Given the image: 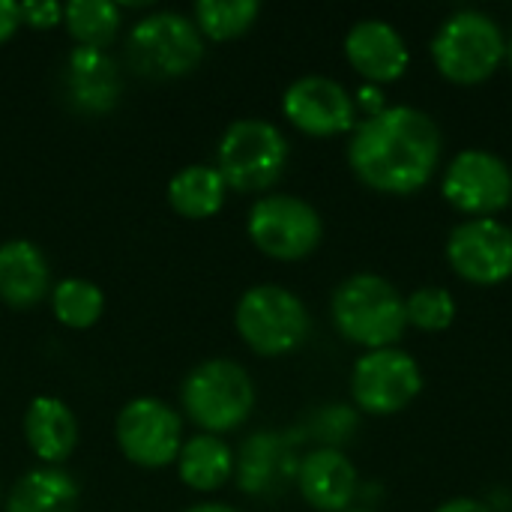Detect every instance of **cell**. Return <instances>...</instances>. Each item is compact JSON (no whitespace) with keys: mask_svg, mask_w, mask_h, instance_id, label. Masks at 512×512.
<instances>
[{"mask_svg":"<svg viewBox=\"0 0 512 512\" xmlns=\"http://www.w3.org/2000/svg\"><path fill=\"white\" fill-rule=\"evenodd\" d=\"M444 198L474 219H489L512 201V171L489 150H462L444 174Z\"/></svg>","mask_w":512,"mask_h":512,"instance_id":"8fae6325","label":"cell"},{"mask_svg":"<svg viewBox=\"0 0 512 512\" xmlns=\"http://www.w3.org/2000/svg\"><path fill=\"white\" fill-rule=\"evenodd\" d=\"M435 512H492L486 504L474 501V498H453L447 504H441Z\"/></svg>","mask_w":512,"mask_h":512,"instance_id":"f546056e","label":"cell"},{"mask_svg":"<svg viewBox=\"0 0 512 512\" xmlns=\"http://www.w3.org/2000/svg\"><path fill=\"white\" fill-rule=\"evenodd\" d=\"M450 267L471 285H498L512 276V228L498 219H465L447 240Z\"/></svg>","mask_w":512,"mask_h":512,"instance_id":"7c38bea8","label":"cell"},{"mask_svg":"<svg viewBox=\"0 0 512 512\" xmlns=\"http://www.w3.org/2000/svg\"><path fill=\"white\" fill-rule=\"evenodd\" d=\"M423 390L417 360L399 348H378L357 360L351 372V396L357 408L375 417L408 408Z\"/></svg>","mask_w":512,"mask_h":512,"instance_id":"9c48e42d","label":"cell"},{"mask_svg":"<svg viewBox=\"0 0 512 512\" xmlns=\"http://www.w3.org/2000/svg\"><path fill=\"white\" fill-rule=\"evenodd\" d=\"M336 330L369 351L396 348L408 327L405 300L393 282L375 273H357L345 279L330 303Z\"/></svg>","mask_w":512,"mask_h":512,"instance_id":"7a4b0ae2","label":"cell"},{"mask_svg":"<svg viewBox=\"0 0 512 512\" xmlns=\"http://www.w3.org/2000/svg\"><path fill=\"white\" fill-rule=\"evenodd\" d=\"M21 27V6L12 0H0V42H6Z\"/></svg>","mask_w":512,"mask_h":512,"instance_id":"f1b7e54d","label":"cell"},{"mask_svg":"<svg viewBox=\"0 0 512 512\" xmlns=\"http://www.w3.org/2000/svg\"><path fill=\"white\" fill-rule=\"evenodd\" d=\"M360 105L369 111L366 117L381 114V111H384V108H381V90H378V87H363V90H360Z\"/></svg>","mask_w":512,"mask_h":512,"instance_id":"4dcf8cb0","label":"cell"},{"mask_svg":"<svg viewBox=\"0 0 512 512\" xmlns=\"http://www.w3.org/2000/svg\"><path fill=\"white\" fill-rule=\"evenodd\" d=\"M204 57V39L192 18L180 12H153L141 18L126 39L129 66L156 81L189 75Z\"/></svg>","mask_w":512,"mask_h":512,"instance_id":"52a82bcc","label":"cell"},{"mask_svg":"<svg viewBox=\"0 0 512 512\" xmlns=\"http://www.w3.org/2000/svg\"><path fill=\"white\" fill-rule=\"evenodd\" d=\"M345 57L372 84L402 78L408 63H411V54H408V45H405L402 33L393 24L381 21V18L357 21L348 30Z\"/></svg>","mask_w":512,"mask_h":512,"instance_id":"5bb4252c","label":"cell"},{"mask_svg":"<svg viewBox=\"0 0 512 512\" xmlns=\"http://www.w3.org/2000/svg\"><path fill=\"white\" fill-rule=\"evenodd\" d=\"M117 447L138 468H165L183 447V423L162 399H132L117 417Z\"/></svg>","mask_w":512,"mask_h":512,"instance_id":"30bf717a","label":"cell"},{"mask_svg":"<svg viewBox=\"0 0 512 512\" xmlns=\"http://www.w3.org/2000/svg\"><path fill=\"white\" fill-rule=\"evenodd\" d=\"M105 297L87 279H63L51 288V312L69 330H87L102 318Z\"/></svg>","mask_w":512,"mask_h":512,"instance_id":"d4e9b609","label":"cell"},{"mask_svg":"<svg viewBox=\"0 0 512 512\" xmlns=\"http://www.w3.org/2000/svg\"><path fill=\"white\" fill-rule=\"evenodd\" d=\"M234 474H237L240 492L264 498V495L282 492L285 483H291V477L297 480V465H294L291 447L282 435L258 432V435L246 438L240 459L234 462Z\"/></svg>","mask_w":512,"mask_h":512,"instance_id":"e0dca14e","label":"cell"},{"mask_svg":"<svg viewBox=\"0 0 512 512\" xmlns=\"http://www.w3.org/2000/svg\"><path fill=\"white\" fill-rule=\"evenodd\" d=\"M285 117L306 135L330 138L357 126V105L348 90L324 75L297 78L282 96Z\"/></svg>","mask_w":512,"mask_h":512,"instance_id":"4fadbf2b","label":"cell"},{"mask_svg":"<svg viewBox=\"0 0 512 512\" xmlns=\"http://www.w3.org/2000/svg\"><path fill=\"white\" fill-rule=\"evenodd\" d=\"M180 480L195 492H216L234 474V453L219 435H195L183 441L177 456Z\"/></svg>","mask_w":512,"mask_h":512,"instance_id":"44dd1931","label":"cell"},{"mask_svg":"<svg viewBox=\"0 0 512 512\" xmlns=\"http://www.w3.org/2000/svg\"><path fill=\"white\" fill-rule=\"evenodd\" d=\"M63 24L81 48H102L120 30V6L108 0H72L63 6Z\"/></svg>","mask_w":512,"mask_h":512,"instance_id":"603a6c76","label":"cell"},{"mask_svg":"<svg viewBox=\"0 0 512 512\" xmlns=\"http://www.w3.org/2000/svg\"><path fill=\"white\" fill-rule=\"evenodd\" d=\"M405 315H408L411 327L426 330V333H438V330H447L453 324L456 300H453V294L447 288L426 285V288H417L405 300Z\"/></svg>","mask_w":512,"mask_h":512,"instance_id":"484cf974","label":"cell"},{"mask_svg":"<svg viewBox=\"0 0 512 512\" xmlns=\"http://www.w3.org/2000/svg\"><path fill=\"white\" fill-rule=\"evenodd\" d=\"M78 483L60 468H33L12 486L6 512H75Z\"/></svg>","mask_w":512,"mask_h":512,"instance_id":"ffe728a7","label":"cell"},{"mask_svg":"<svg viewBox=\"0 0 512 512\" xmlns=\"http://www.w3.org/2000/svg\"><path fill=\"white\" fill-rule=\"evenodd\" d=\"M288 165L285 135L258 117L237 120L225 129L216 150V171L234 192L270 189Z\"/></svg>","mask_w":512,"mask_h":512,"instance_id":"5b68a950","label":"cell"},{"mask_svg":"<svg viewBox=\"0 0 512 512\" xmlns=\"http://www.w3.org/2000/svg\"><path fill=\"white\" fill-rule=\"evenodd\" d=\"M441 159L438 123L411 105H393L354 126L348 162L375 192L411 195L423 189Z\"/></svg>","mask_w":512,"mask_h":512,"instance_id":"6da1fadb","label":"cell"},{"mask_svg":"<svg viewBox=\"0 0 512 512\" xmlns=\"http://www.w3.org/2000/svg\"><path fill=\"white\" fill-rule=\"evenodd\" d=\"M186 512H240L234 510V507H228V504H198V507H192V510Z\"/></svg>","mask_w":512,"mask_h":512,"instance_id":"1f68e13d","label":"cell"},{"mask_svg":"<svg viewBox=\"0 0 512 512\" xmlns=\"http://www.w3.org/2000/svg\"><path fill=\"white\" fill-rule=\"evenodd\" d=\"M18 6H21V24H27L33 30H48L63 21V6L54 0H27Z\"/></svg>","mask_w":512,"mask_h":512,"instance_id":"4316f807","label":"cell"},{"mask_svg":"<svg viewBox=\"0 0 512 512\" xmlns=\"http://www.w3.org/2000/svg\"><path fill=\"white\" fill-rule=\"evenodd\" d=\"M51 270L42 249L30 240L0 246V300L12 309H33L48 297Z\"/></svg>","mask_w":512,"mask_h":512,"instance_id":"ac0fdd59","label":"cell"},{"mask_svg":"<svg viewBox=\"0 0 512 512\" xmlns=\"http://www.w3.org/2000/svg\"><path fill=\"white\" fill-rule=\"evenodd\" d=\"M117 63L102 48H75L66 57L63 93L78 114H108L120 99Z\"/></svg>","mask_w":512,"mask_h":512,"instance_id":"9a60e30c","label":"cell"},{"mask_svg":"<svg viewBox=\"0 0 512 512\" xmlns=\"http://www.w3.org/2000/svg\"><path fill=\"white\" fill-rule=\"evenodd\" d=\"M183 408L204 435L240 429L255 408V387L249 372L225 357L204 360L183 381Z\"/></svg>","mask_w":512,"mask_h":512,"instance_id":"277c9868","label":"cell"},{"mask_svg":"<svg viewBox=\"0 0 512 512\" xmlns=\"http://www.w3.org/2000/svg\"><path fill=\"white\" fill-rule=\"evenodd\" d=\"M252 243L276 261H300L321 243L324 225L312 204L294 195H264L249 210Z\"/></svg>","mask_w":512,"mask_h":512,"instance_id":"ba28073f","label":"cell"},{"mask_svg":"<svg viewBox=\"0 0 512 512\" xmlns=\"http://www.w3.org/2000/svg\"><path fill=\"white\" fill-rule=\"evenodd\" d=\"M297 486L312 510L345 512L357 498V468L336 447H321L297 465Z\"/></svg>","mask_w":512,"mask_h":512,"instance_id":"2e32d148","label":"cell"},{"mask_svg":"<svg viewBox=\"0 0 512 512\" xmlns=\"http://www.w3.org/2000/svg\"><path fill=\"white\" fill-rule=\"evenodd\" d=\"M354 426V414L345 411V405H330L324 414H321V438L327 441H336V438H345V432ZM351 435V432H348Z\"/></svg>","mask_w":512,"mask_h":512,"instance_id":"83f0119b","label":"cell"},{"mask_svg":"<svg viewBox=\"0 0 512 512\" xmlns=\"http://www.w3.org/2000/svg\"><path fill=\"white\" fill-rule=\"evenodd\" d=\"M507 57L501 24L480 9L453 12L432 39V60L447 81L480 84L495 75Z\"/></svg>","mask_w":512,"mask_h":512,"instance_id":"3957f363","label":"cell"},{"mask_svg":"<svg viewBox=\"0 0 512 512\" xmlns=\"http://www.w3.org/2000/svg\"><path fill=\"white\" fill-rule=\"evenodd\" d=\"M24 441L45 465H60L72 456L78 444V423L75 414L63 399L36 396L24 411Z\"/></svg>","mask_w":512,"mask_h":512,"instance_id":"d6986e66","label":"cell"},{"mask_svg":"<svg viewBox=\"0 0 512 512\" xmlns=\"http://www.w3.org/2000/svg\"><path fill=\"white\" fill-rule=\"evenodd\" d=\"M258 12L261 6L255 0H198L192 18L201 36L213 42H228L243 36L255 24Z\"/></svg>","mask_w":512,"mask_h":512,"instance_id":"cb8c5ba5","label":"cell"},{"mask_svg":"<svg viewBox=\"0 0 512 512\" xmlns=\"http://www.w3.org/2000/svg\"><path fill=\"white\" fill-rule=\"evenodd\" d=\"M240 339L261 357H282L297 351L309 336V312L297 294L282 285L249 288L234 312Z\"/></svg>","mask_w":512,"mask_h":512,"instance_id":"8992f818","label":"cell"},{"mask_svg":"<svg viewBox=\"0 0 512 512\" xmlns=\"http://www.w3.org/2000/svg\"><path fill=\"white\" fill-rule=\"evenodd\" d=\"M228 186L213 165H189L168 183V204L183 219H210L222 210Z\"/></svg>","mask_w":512,"mask_h":512,"instance_id":"7402d4cb","label":"cell"},{"mask_svg":"<svg viewBox=\"0 0 512 512\" xmlns=\"http://www.w3.org/2000/svg\"><path fill=\"white\" fill-rule=\"evenodd\" d=\"M345 512H372V510H357V507H351V510H345Z\"/></svg>","mask_w":512,"mask_h":512,"instance_id":"836d02e7","label":"cell"},{"mask_svg":"<svg viewBox=\"0 0 512 512\" xmlns=\"http://www.w3.org/2000/svg\"><path fill=\"white\" fill-rule=\"evenodd\" d=\"M507 60H510V66H512V36H510V42H507Z\"/></svg>","mask_w":512,"mask_h":512,"instance_id":"d6a6232c","label":"cell"}]
</instances>
